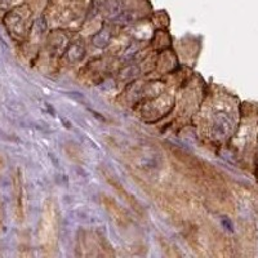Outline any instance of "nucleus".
<instances>
[{
  "instance_id": "nucleus-1",
  "label": "nucleus",
  "mask_w": 258,
  "mask_h": 258,
  "mask_svg": "<svg viewBox=\"0 0 258 258\" xmlns=\"http://www.w3.org/2000/svg\"><path fill=\"white\" fill-rule=\"evenodd\" d=\"M103 177H105L106 181L109 182L110 185H111V187L114 188V190L116 191V192L119 194V195H120V197L123 198V199L125 200L126 203H128L129 207H132V208L135 209V211L137 212L138 214H141V216H144L145 212H144V209H142L141 204H140V203H138L137 200L135 199V198H133L132 194H129L128 191H126L125 188H124L123 186H121L120 182L117 181V179L112 178V177L110 176V174H107V173H105V176H103Z\"/></svg>"
},
{
  "instance_id": "nucleus-2",
  "label": "nucleus",
  "mask_w": 258,
  "mask_h": 258,
  "mask_svg": "<svg viewBox=\"0 0 258 258\" xmlns=\"http://www.w3.org/2000/svg\"><path fill=\"white\" fill-rule=\"evenodd\" d=\"M102 202H103V206H105V208L107 209V212H109L110 214H111V217L114 218V221L117 223V225L121 226V227H124V226L128 225L129 223L128 214H126V212L123 211V208H121V207L117 206L116 203H115L112 199H110V198L103 197Z\"/></svg>"
},
{
  "instance_id": "nucleus-3",
  "label": "nucleus",
  "mask_w": 258,
  "mask_h": 258,
  "mask_svg": "<svg viewBox=\"0 0 258 258\" xmlns=\"http://www.w3.org/2000/svg\"><path fill=\"white\" fill-rule=\"evenodd\" d=\"M13 185H15V195H16V216L18 221L24 220V188H22V179L18 172L13 178Z\"/></svg>"
},
{
  "instance_id": "nucleus-4",
  "label": "nucleus",
  "mask_w": 258,
  "mask_h": 258,
  "mask_svg": "<svg viewBox=\"0 0 258 258\" xmlns=\"http://www.w3.org/2000/svg\"><path fill=\"white\" fill-rule=\"evenodd\" d=\"M2 227H3V217H2V208H0V231H2Z\"/></svg>"
}]
</instances>
